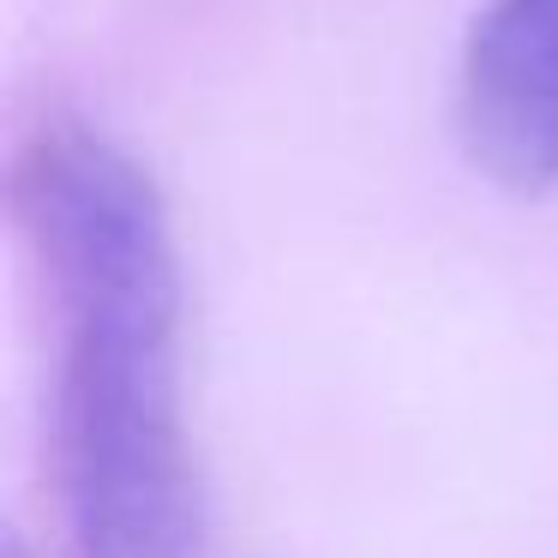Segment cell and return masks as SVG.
<instances>
[{
	"mask_svg": "<svg viewBox=\"0 0 558 558\" xmlns=\"http://www.w3.org/2000/svg\"><path fill=\"white\" fill-rule=\"evenodd\" d=\"M13 217L61 330L54 481L73 558L193 553L181 258L157 181L114 138L43 121L13 157Z\"/></svg>",
	"mask_w": 558,
	"mask_h": 558,
	"instance_id": "cell-1",
	"label": "cell"
},
{
	"mask_svg": "<svg viewBox=\"0 0 558 558\" xmlns=\"http://www.w3.org/2000/svg\"><path fill=\"white\" fill-rule=\"evenodd\" d=\"M469 162L517 198L558 193V0H486L462 43Z\"/></svg>",
	"mask_w": 558,
	"mask_h": 558,
	"instance_id": "cell-2",
	"label": "cell"
},
{
	"mask_svg": "<svg viewBox=\"0 0 558 558\" xmlns=\"http://www.w3.org/2000/svg\"><path fill=\"white\" fill-rule=\"evenodd\" d=\"M7 558H25V546H13V553H7Z\"/></svg>",
	"mask_w": 558,
	"mask_h": 558,
	"instance_id": "cell-3",
	"label": "cell"
}]
</instances>
